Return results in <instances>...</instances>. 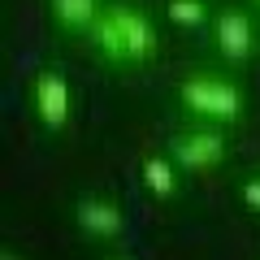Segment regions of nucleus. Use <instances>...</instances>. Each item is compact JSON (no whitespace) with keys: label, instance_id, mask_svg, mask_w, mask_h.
<instances>
[{"label":"nucleus","instance_id":"nucleus-14","mask_svg":"<svg viewBox=\"0 0 260 260\" xmlns=\"http://www.w3.org/2000/svg\"><path fill=\"white\" fill-rule=\"evenodd\" d=\"M126 260H130V256H126Z\"/></svg>","mask_w":260,"mask_h":260},{"label":"nucleus","instance_id":"nucleus-9","mask_svg":"<svg viewBox=\"0 0 260 260\" xmlns=\"http://www.w3.org/2000/svg\"><path fill=\"white\" fill-rule=\"evenodd\" d=\"M178 160H165V156H148L143 160V186H148L156 200H169L178 191V174H174Z\"/></svg>","mask_w":260,"mask_h":260},{"label":"nucleus","instance_id":"nucleus-5","mask_svg":"<svg viewBox=\"0 0 260 260\" xmlns=\"http://www.w3.org/2000/svg\"><path fill=\"white\" fill-rule=\"evenodd\" d=\"M113 18H117V26H121V39H126V61H148V56L156 52V30H152V22L143 18L139 9L117 5Z\"/></svg>","mask_w":260,"mask_h":260},{"label":"nucleus","instance_id":"nucleus-1","mask_svg":"<svg viewBox=\"0 0 260 260\" xmlns=\"http://www.w3.org/2000/svg\"><path fill=\"white\" fill-rule=\"evenodd\" d=\"M178 100L204 121H225V126H234V121L243 117V91L234 83H225V78H213V74L186 78V83L178 87Z\"/></svg>","mask_w":260,"mask_h":260},{"label":"nucleus","instance_id":"nucleus-6","mask_svg":"<svg viewBox=\"0 0 260 260\" xmlns=\"http://www.w3.org/2000/svg\"><path fill=\"white\" fill-rule=\"evenodd\" d=\"M78 230L91 239H117L126 230V217L113 200H78Z\"/></svg>","mask_w":260,"mask_h":260},{"label":"nucleus","instance_id":"nucleus-13","mask_svg":"<svg viewBox=\"0 0 260 260\" xmlns=\"http://www.w3.org/2000/svg\"><path fill=\"white\" fill-rule=\"evenodd\" d=\"M256 5H260V0H256Z\"/></svg>","mask_w":260,"mask_h":260},{"label":"nucleus","instance_id":"nucleus-7","mask_svg":"<svg viewBox=\"0 0 260 260\" xmlns=\"http://www.w3.org/2000/svg\"><path fill=\"white\" fill-rule=\"evenodd\" d=\"M52 18L65 30H91L100 18V0H52Z\"/></svg>","mask_w":260,"mask_h":260},{"label":"nucleus","instance_id":"nucleus-11","mask_svg":"<svg viewBox=\"0 0 260 260\" xmlns=\"http://www.w3.org/2000/svg\"><path fill=\"white\" fill-rule=\"evenodd\" d=\"M243 204H247L251 213H260V174H251L247 182H243Z\"/></svg>","mask_w":260,"mask_h":260},{"label":"nucleus","instance_id":"nucleus-8","mask_svg":"<svg viewBox=\"0 0 260 260\" xmlns=\"http://www.w3.org/2000/svg\"><path fill=\"white\" fill-rule=\"evenodd\" d=\"M91 39H95V48H100V56H104V61H117V65L126 61V39H121V26H117V18H113V9L95 18Z\"/></svg>","mask_w":260,"mask_h":260},{"label":"nucleus","instance_id":"nucleus-4","mask_svg":"<svg viewBox=\"0 0 260 260\" xmlns=\"http://www.w3.org/2000/svg\"><path fill=\"white\" fill-rule=\"evenodd\" d=\"M217 52L225 61H247L256 52V26L243 9H225L217 18Z\"/></svg>","mask_w":260,"mask_h":260},{"label":"nucleus","instance_id":"nucleus-3","mask_svg":"<svg viewBox=\"0 0 260 260\" xmlns=\"http://www.w3.org/2000/svg\"><path fill=\"white\" fill-rule=\"evenodd\" d=\"M35 113L44 121V130H65V121H70V83H65V74L44 70L35 78Z\"/></svg>","mask_w":260,"mask_h":260},{"label":"nucleus","instance_id":"nucleus-12","mask_svg":"<svg viewBox=\"0 0 260 260\" xmlns=\"http://www.w3.org/2000/svg\"><path fill=\"white\" fill-rule=\"evenodd\" d=\"M0 260H22V256H18V251H0Z\"/></svg>","mask_w":260,"mask_h":260},{"label":"nucleus","instance_id":"nucleus-10","mask_svg":"<svg viewBox=\"0 0 260 260\" xmlns=\"http://www.w3.org/2000/svg\"><path fill=\"white\" fill-rule=\"evenodd\" d=\"M169 22L174 26H200V22L208 18V9H204V0H169Z\"/></svg>","mask_w":260,"mask_h":260},{"label":"nucleus","instance_id":"nucleus-2","mask_svg":"<svg viewBox=\"0 0 260 260\" xmlns=\"http://www.w3.org/2000/svg\"><path fill=\"white\" fill-rule=\"evenodd\" d=\"M169 152L186 174H204V169H217L225 160V139L217 130H191V135H178Z\"/></svg>","mask_w":260,"mask_h":260}]
</instances>
